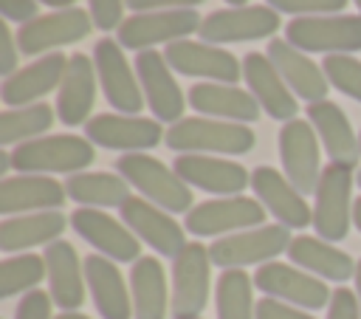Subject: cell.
I'll use <instances>...</instances> for the list:
<instances>
[{"instance_id": "cell-6", "label": "cell", "mask_w": 361, "mask_h": 319, "mask_svg": "<svg viewBox=\"0 0 361 319\" xmlns=\"http://www.w3.org/2000/svg\"><path fill=\"white\" fill-rule=\"evenodd\" d=\"M288 246H290V234L285 226H257V229H245V231L214 240L209 246V257L214 265L228 271V268H243L251 263L265 265L276 254L288 251Z\"/></svg>"}, {"instance_id": "cell-31", "label": "cell", "mask_w": 361, "mask_h": 319, "mask_svg": "<svg viewBox=\"0 0 361 319\" xmlns=\"http://www.w3.org/2000/svg\"><path fill=\"white\" fill-rule=\"evenodd\" d=\"M288 257L293 260V265H302V268H307L324 279H333V282H344L355 274V263L350 254H344L336 246H330L327 240H319L310 234L293 237L288 246Z\"/></svg>"}, {"instance_id": "cell-42", "label": "cell", "mask_w": 361, "mask_h": 319, "mask_svg": "<svg viewBox=\"0 0 361 319\" xmlns=\"http://www.w3.org/2000/svg\"><path fill=\"white\" fill-rule=\"evenodd\" d=\"M90 20L102 31L121 25V0H90Z\"/></svg>"}, {"instance_id": "cell-37", "label": "cell", "mask_w": 361, "mask_h": 319, "mask_svg": "<svg viewBox=\"0 0 361 319\" xmlns=\"http://www.w3.org/2000/svg\"><path fill=\"white\" fill-rule=\"evenodd\" d=\"M48 274L45 257L39 254H17L0 263V296L8 299L23 291H34V285Z\"/></svg>"}, {"instance_id": "cell-38", "label": "cell", "mask_w": 361, "mask_h": 319, "mask_svg": "<svg viewBox=\"0 0 361 319\" xmlns=\"http://www.w3.org/2000/svg\"><path fill=\"white\" fill-rule=\"evenodd\" d=\"M322 71H324L327 82H330L336 90H341V93H347L350 99L361 102V62H358L355 56L330 54V56H324Z\"/></svg>"}, {"instance_id": "cell-10", "label": "cell", "mask_w": 361, "mask_h": 319, "mask_svg": "<svg viewBox=\"0 0 361 319\" xmlns=\"http://www.w3.org/2000/svg\"><path fill=\"white\" fill-rule=\"evenodd\" d=\"M209 248L200 243H186L172 263V313L200 316L209 302Z\"/></svg>"}, {"instance_id": "cell-26", "label": "cell", "mask_w": 361, "mask_h": 319, "mask_svg": "<svg viewBox=\"0 0 361 319\" xmlns=\"http://www.w3.org/2000/svg\"><path fill=\"white\" fill-rule=\"evenodd\" d=\"M85 282L90 288L93 305L102 313V319H130L133 316V299L127 294L121 271L113 265L104 254L85 257Z\"/></svg>"}, {"instance_id": "cell-53", "label": "cell", "mask_w": 361, "mask_h": 319, "mask_svg": "<svg viewBox=\"0 0 361 319\" xmlns=\"http://www.w3.org/2000/svg\"><path fill=\"white\" fill-rule=\"evenodd\" d=\"M358 186H361V172H358Z\"/></svg>"}, {"instance_id": "cell-44", "label": "cell", "mask_w": 361, "mask_h": 319, "mask_svg": "<svg viewBox=\"0 0 361 319\" xmlns=\"http://www.w3.org/2000/svg\"><path fill=\"white\" fill-rule=\"evenodd\" d=\"M0 11L6 20L25 25V23L37 20V0H0Z\"/></svg>"}, {"instance_id": "cell-11", "label": "cell", "mask_w": 361, "mask_h": 319, "mask_svg": "<svg viewBox=\"0 0 361 319\" xmlns=\"http://www.w3.org/2000/svg\"><path fill=\"white\" fill-rule=\"evenodd\" d=\"M93 65L104 90V99L124 116H135L144 107V96L141 88L135 82V73L127 62V56L121 54V45L113 42L110 37L99 40L93 45Z\"/></svg>"}, {"instance_id": "cell-13", "label": "cell", "mask_w": 361, "mask_h": 319, "mask_svg": "<svg viewBox=\"0 0 361 319\" xmlns=\"http://www.w3.org/2000/svg\"><path fill=\"white\" fill-rule=\"evenodd\" d=\"M279 28V14L268 6H240V8H220L212 11L200 23L203 42H245V40H265L274 37Z\"/></svg>"}, {"instance_id": "cell-5", "label": "cell", "mask_w": 361, "mask_h": 319, "mask_svg": "<svg viewBox=\"0 0 361 319\" xmlns=\"http://www.w3.org/2000/svg\"><path fill=\"white\" fill-rule=\"evenodd\" d=\"M353 167L344 164H327L322 169V181L316 189V209H313V226L316 234L327 243L344 240L353 220Z\"/></svg>"}, {"instance_id": "cell-30", "label": "cell", "mask_w": 361, "mask_h": 319, "mask_svg": "<svg viewBox=\"0 0 361 319\" xmlns=\"http://www.w3.org/2000/svg\"><path fill=\"white\" fill-rule=\"evenodd\" d=\"M189 104L197 113L206 116H220L228 121H257L259 116V102L234 88V85H223V82H197L189 88Z\"/></svg>"}, {"instance_id": "cell-7", "label": "cell", "mask_w": 361, "mask_h": 319, "mask_svg": "<svg viewBox=\"0 0 361 319\" xmlns=\"http://www.w3.org/2000/svg\"><path fill=\"white\" fill-rule=\"evenodd\" d=\"M200 31V17L195 8H169V11H141L127 17L118 25V45L133 51H149L158 42L186 40V34Z\"/></svg>"}, {"instance_id": "cell-50", "label": "cell", "mask_w": 361, "mask_h": 319, "mask_svg": "<svg viewBox=\"0 0 361 319\" xmlns=\"http://www.w3.org/2000/svg\"><path fill=\"white\" fill-rule=\"evenodd\" d=\"M56 319H87L85 313H76V311H62Z\"/></svg>"}, {"instance_id": "cell-55", "label": "cell", "mask_w": 361, "mask_h": 319, "mask_svg": "<svg viewBox=\"0 0 361 319\" xmlns=\"http://www.w3.org/2000/svg\"><path fill=\"white\" fill-rule=\"evenodd\" d=\"M358 141H361V138H358Z\"/></svg>"}, {"instance_id": "cell-24", "label": "cell", "mask_w": 361, "mask_h": 319, "mask_svg": "<svg viewBox=\"0 0 361 319\" xmlns=\"http://www.w3.org/2000/svg\"><path fill=\"white\" fill-rule=\"evenodd\" d=\"M96 65L87 54H73L68 59L56 96V113L68 127L87 124V113L96 102Z\"/></svg>"}, {"instance_id": "cell-41", "label": "cell", "mask_w": 361, "mask_h": 319, "mask_svg": "<svg viewBox=\"0 0 361 319\" xmlns=\"http://www.w3.org/2000/svg\"><path fill=\"white\" fill-rule=\"evenodd\" d=\"M327 319H361V305L358 296L350 288H336L330 296Z\"/></svg>"}, {"instance_id": "cell-17", "label": "cell", "mask_w": 361, "mask_h": 319, "mask_svg": "<svg viewBox=\"0 0 361 319\" xmlns=\"http://www.w3.org/2000/svg\"><path fill=\"white\" fill-rule=\"evenodd\" d=\"M251 189L257 192L259 203L279 220L285 229H305L313 223V212L305 195L274 167H257L251 172Z\"/></svg>"}, {"instance_id": "cell-16", "label": "cell", "mask_w": 361, "mask_h": 319, "mask_svg": "<svg viewBox=\"0 0 361 319\" xmlns=\"http://www.w3.org/2000/svg\"><path fill=\"white\" fill-rule=\"evenodd\" d=\"M164 56L169 68L178 71L180 76H203V79L223 82V85H234L237 79H243V65L234 59V54L206 45V42L175 40L166 45Z\"/></svg>"}, {"instance_id": "cell-22", "label": "cell", "mask_w": 361, "mask_h": 319, "mask_svg": "<svg viewBox=\"0 0 361 319\" xmlns=\"http://www.w3.org/2000/svg\"><path fill=\"white\" fill-rule=\"evenodd\" d=\"M121 220L124 226L138 234L149 248H155L161 257H178L186 246L183 240V229L166 215L161 212V206H152L149 200H141V198H130L124 206H121Z\"/></svg>"}, {"instance_id": "cell-21", "label": "cell", "mask_w": 361, "mask_h": 319, "mask_svg": "<svg viewBox=\"0 0 361 319\" xmlns=\"http://www.w3.org/2000/svg\"><path fill=\"white\" fill-rule=\"evenodd\" d=\"M172 169L189 186H197V189L214 192V195H226V198L240 195L251 183V175L245 172L243 164H234L226 158H209V155H197V152L178 155Z\"/></svg>"}, {"instance_id": "cell-35", "label": "cell", "mask_w": 361, "mask_h": 319, "mask_svg": "<svg viewBox=\"0 0 361 319\" xmlns=\"http://www.w3.org/2000/svg\"><path fill=\"white\" fill-rule=\"evenodd\" d=\"M254 279H248L245 271L228 268L217 277L214 302H217V319H254L257 305L251 296Z\"/></svg>"}, {"instance_id": "cell-3", "label": "cell", "mask_w": 361, "mask_h": 319, "mask_svg": "<svg viewBox=\"0 0 361 319\" xmlns=\"http://www.w3.org/2000/svg\"><path fill=\"white\" fill-rule=\"evenodd\" d=\"M11 167L20 169V175H37V172H79L82 167H90L96 158L93 144L82 136H45L17 144L11 152Z\"/></svg>"}, {"instance_id": "cell-49", "label": "cell", "mask_w": 361, "mask_h": 319, "mask_svg": "<svg viewBox=\"0 0 361 319\" xmlns=\"http://www.w3.org/2000/svg\"><path fill=\"white\" fill-rule=\"evenodd\" d=\"M355 296H358V305H361V263L355 265Z\"/></svg>"}, {"instance_id": "cell-4", "label": "cell", "mask_w": 361, "mask_h": 319, "mask_svg": "<svg viewBox=\"0 0 361 319\" xmlns=\"http://www.w3.org/2000/svg\"><path fill=\"white\" fill-rule=\"evenodd\" d=\"M288 42L313 54L361 51V14H322L296 17L288 23Z\"/></svg>"}, {"instance_id": "cell-25", "label": "cell", "mask_w": 361, "mask_h": 319, "mask_svg": "<svg viewBox=\"0 0 361 319\" xmlns=\"http://www.w3.org/2000/svg\"><path fill=\"white\" fill-rule=\"evenodd\" d=\"M307 121L313 124L319 141L324 144L327 155L333 164H344V167H355L358 155H361V141L355 138L344 110L324 99V102H313L307 104Z\"/></svg>"}, {"instance_id": "cell-36", "label": "cell", "mask_w": 361, "mask_h": 319, "mask_svg": "<svg viewBox=\"0 0 361 319\" xmlns=\"http://www.w3.org/2000/svg\"><path fill=\"white\" fill-rule=\"evenodd\" d=\"M51 124H54V110L42 102L28 104V107H17V110H6L0 116V141L17 144V141H25V138L45 133Z\"/></svg>"}, {"instance_id": "cell-45", "label": "cell", "mask_w": 361, "mask_h": 319, "mask_svg": "<svg viewBox=\"0 0 361 319\" xmlns=\"http://www.w3.org/2000/svg\"><path fill=\"white\" fill-rule=\"evenodd\" d=\"M17 48H20V45H14L11 28L3 23V25H0V73H3V76H11V73H14V65H17Z\"/></svg>"}, {"instance_id": "cell-39", "label": "cell", "mask_w": 361, "mask_h": 319, "mask_svg": "<svg viewBox=\"0 0 361 319\" xmlns=\"http://www.w3.org/2000/svg\"><path fill=\"white\" fill-rule=\"evenodd\" d=\"M274 11L302 14V17H322V14H341L347 0H268Z\"/></svg>"}, {"instance_id": "cell-14", "label": "cell", "mask_w": 361, "mask_h": 319, "mask_svg": "<svg viewBox=\"0 0 361 319\" xmlns=\"http://www.w3.org/2000/svg\"><path fill=\"white\" fill-rule=\"evenodd\" d=\"M85 136L90 144H99L104 150H149L155 147L166 133L161 130V121L144 119V116H124V113H99L85 124Z\"/></svg>"}, {"instance_id": "cell-40", "label": "cell", "mask_w": 361, "mask_h": 319, "mask_svg": "<svg viewBox=\"0 0 361 319\" xmlns=\"http://www.w3.org/2000/svg\"><path fill=\"white\" fill-rule=\"evenodd\" d=\"M51 294L45 291H28L14 308V319H51Z\"/></svg>"}, {"instance_id": "cell-46", "label": "cell", "mask_w": 361, "mask_h": 319, "mask_svg": "<svg viewBox=\"0 0 361 319\" xmlns=\"http://www.w3.org/2000/svg\"><path fill=\"white\" fill-rule=\"evenodd\" d=\"M124 3H127V8L141 14V11H158V8H166V11L169 8H192L203 0H124Z\"/></svg>"}, {"instance_id": "cell-20", "label": "cell", "mask_w": 361, "mask_h": 319, "mask_svg": "<svg viewBox=\"0 0 361 319\" xmlns=\"http://www.w3.org/2000/svg\"><path fill=\"white\" fill-rule=\"evenodd\" d=\"M243 79L248 82L251 96L262 104V110L276 121H293L296 119V99L276 65L268 59V54L251 51L243 59Z\"/></svg>"}, {"instance_id": "cell-52", "label": "cell", "mask_w": 361, "mask_h": 319, "mask_svg": "<svg viewBox=\"0 0 361 319\" xmlns=\"http://www.w3.org/2000/svg\"><path fill=\"white\" fill-rule=\"evenodd\" d=\"M175 319H200V316H175Z\"/></svg>"}, {"instance_id": "cell-12", "label": "cell", "mask_w": 361, "mask_h": 319, "mask_svg": "<svg viewBox=\"0 0 361 319\" xmlns=\"http://www.w3.org/2000/svg\"><path fill=\"white\" fill-rule=\"evenodd\" d=\"M90 14L85 8H59V11H51V14H42L25 25H20L17 31V45H20V54H45L56 45H71V42H79L87 37L90 31Z\"/></svg>"}, {"instance_id": "cell-43", "label": "cell", "mask_w": 361, "mask_h": 319, "mask_svg": "<svg viewBox=\"0 0 361 319\" xmlns=\"http://www.w3.org/2000/svg\"><path fill=\"white\" fill-rule=\"evenodd\" d=\"M254 319H313V316L305 313V311H296L288 302H279L274 296H265V299L257 302V316Z\"/></svg>"}, {"instance_id": "cell-23", "label": "cell", "mask_w": 361, "mask_h": 319, "mask_svg": "<svg viewBox=\"0 0 361 319\" xmlns=\"http://www.w3.org/2000/svg\"><path fill=\"white\" fill-rule=\"evenodd\" d=\"M265 54H268V59L276 65V71L282 73V79L288 82V88L299 99H307V104L327 99V76H324V71L313 59H307L299 48H293L288 40H271Z\"/></svg>"}, {"instance_id": "cell-19", "label": "cell", "mask_w": 361, "mask_h": 319, "mask_svg": "<svg viewBox=\"0 0 361 319\" xmlns=\"http://www.w3.org/2000/svg\"><path fill=\"white\" fill-rule=\"evenodd\" d=\"M135 73L144 88V99L158 121H180L183 113V93L169 71V62L158 51H141L135 56Z\"/></svg>"}, {"instance_id": "cell-18", "label": "cell", "mask_w": 361, "mask_h": 319, "mask_svg": "<svg viewBox=\"0 0 361 319\" xmlns=\"http://www.w3.org/2000/svg\"><path fill=\"white\" fill-rule=\"evenodd\" d=\"M71 226L82 240H87L93 248H99L104 257L116 263H135L141 257L138 237L127 226H121L118 220H113L110 215L99 209H87V206L76 209L71 215Z\"/></svg>"}, {"instance_id": "cell-9", "label": "cell", "mask_w": 361, "mask_h": 319, "mask_svg": "<svg viewBox=\"0 0 361 319\" xmlns=\"http://www.w3.org/2000/svg\"><path fill=\"white\" fill-rule=\"evenodd\" d=\"M265 220V206L245 198V195H231V198H217V200H203L195 209L186 212V229L197 237L209 234H223V231H245L251 226H262Z\"/></svg>"}, {"instance_id": "cell-27", "label": "cell", "mask_w": 361, "mask_h": 319, "mask_svg": "<svg viewBox=\"0 0 361 319\" xmlns=\"http://www.w3.org/2000/svg\"><path fill=\"white\" fill-rule=\"evenodd\" d=\"M65 68H68L65 54H45L42 59L31 62L28 68L6 76V82L0 88V96L8 107H28L34 99L45 96L56 85H62Z\"/></svg>"}, {"instance_id": "cell-28", "label": "cell", "mask_w": 361, "mask_h": 319, "mask_svg": "<svg viewBox=\"0 0 361 319\" xmlns=\"http://www.w3.org/2000/svg\"><path fill=\"white\" fill-rule=\"evenodd\" d=\"M48 294L62 311H76L85 302V265H79L76 248L68 240H54L45 248Z\"/></svg>"}, {"instance_id": "cell-29", "label": "cell", "mask_w": 361, "mask_h": 319, "mask_svg": "<svg viewBox=\"0 0 361 319\" xmlns=\"http://www.w3.org/2000/svg\"><path fill=\"white\" fill-rule=\"evenodd\" d=\"M65 186L48 175H14L0 183V212H31V209H56L65 203Z\"/></svg>"}, {"instance_id": "cell-51", "label": "cell", "mask_w": 361, "mask_h": 319, "mask_svg": "<svg viewBox=\"0 0 361 319\" xmlns=\"http://www.w3.org/2000/svg\"><path fill=\"white\" fill-rule=\"evenodd\" d=\"M226 3H231V6H237V8H240V6H243V3H248V0H226Z\"/></svg>"}, {"instance_id": "cell-48", "label": "cell", "mask_w": 361, "mask_h": 319, "mask_svg": "<svg viewBox=\"0 0 361 319\" xmlns=\"http://www.w3.org/2000/svg\"><path fill=\"white\" fill-rule=\"evenodd\" d=\"M42 3H45V6H54V8L59 11V8H71L76 0H42Z\"/></svg>"}, {"instance_id": "cell-33", "label": "cell", "mask_w": 361, "mask_h": 319, "mask_svg": "<svg viewBox=\"0 0 361 319\" xmlns=\"http://www.w3.org/2000/svg\"><path fill=\"white\" fill-rule=\"evenodd\" d=\"M133 313L135 319H164L166 316V277L155 257H138L130 271Z\"/></svg>"}, {"instance_id": "cell-34", "label": "cell", "mask_w": 361, "mask_h": 319, "mask_svg": "<svg viewBox=\"0 0 361 319\" xmlns=\"http://www.w3.org/2000/svg\"><path fill=\"white\" fill-rule=\"evenodd\" d=\"M65 192L71 200L96 209V206H124L133 195L124 178L113 175V172H76L68 178Z\"/></svg>"}, {"instance_id": "cell-1", "label": "cell", "mask_w": 361, "mask_h": 319, "mask_svg": "<svg viewBox=\"0 0 361 319\" xmlns=\"http://www.w3.org/2000/svg\"><path fill=\"white\" fill-rule=\"evenodd\" d=\"M166 147L186 155V152H226L243 155L254 147V133L248 124L240 121H212V119H180L175 121L166 136Z\"/></svg>"}, {"instance_id": "cell-32", "label": "cell", "mask_w": 361, "mask_h": 319, "mask_svg": "<svg viewBox=\"0 0 361 319\" xmlns=\"http://www.w3.org/2000/svg\"><path fill=\"white\" fill-rule=\"evenodd\" d=\"M65 215L62 212H34V215H20V217H6L0 223V248L6 254L23 251L39 243H54L62 229H65Z\"/></svg>"}, {"instance_id": "cell-47", "label": "cell", "mask_w": 361, "mask_h": 319, "mask_svg": "<svg viewBox=\"0 0 361 319\" xmlns=\"http://www.w3.org/2000/svg\"><path fill=\"white\" fill-rule=\"evenodd\" d=\"M353 223H355V229L361 231V198L353 203Z\"/></svg>"}, {"instance_id": "cell-2", "label": "cell", "mask_w": 361, "mask_h": 319, "mask_svg": "<svg viewBox=\"0 0 361 319\" xmlns=\"http://www.w3.org/2000/svg\"><path fill=\"white\" fill-rule=\"evenodd\" d=\"M118 175L133 183L147 200L158 203L164 212H189L192 209V189L186 181L178 178L175 169L164 167L158 158L147 152H127L116 161Z\"/></svg>"}, {"instance_id": "cell-15", "label": "cell", "mask_w": 361, "mask_h": 319, "mask_svg": "<svg viewBox=\"0 0 361 319\" xmlns=\"http://www.w3.org/2000/svg\"><path fill=\"white\" fill-rule=\"evenodd\" d=\"M254 285L274 299H285V302H293L307 311H319V308L330 305V296H333V291L313 274L296 271L293 265L274 263V260L257 268Z\"/></svg>"}, {"instance_id": "cell-54", "label": "cell", "mask_w": 361, "mask_h": 319, "mask_svg": "<svg viewBox=\"0 0 361 319\" xmlns=\"http://www.w3.org/2000/svg\"><path fill=\"white\" fill-rule=\"evenodd\" d=\"M355 6H358V8H361V0H355Z\"/></svg>"}, {"instance_id": "cell-8", "label": "cell", "mask_w": 361, "mask_h": 319, "mask_svg": "<svg viewBox=\"0 0 361 319\" xmlns=\"http://www.w3.org/2000/svg\"><path fill=\"white\" fill-rule=\"evenodd\" d=\"M279 155H282L285 178L302 195H316L319 181H322V167H319V141H316V130L310 121L293 119L282 124Z\"/></svg>"}]
</instances>
